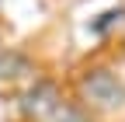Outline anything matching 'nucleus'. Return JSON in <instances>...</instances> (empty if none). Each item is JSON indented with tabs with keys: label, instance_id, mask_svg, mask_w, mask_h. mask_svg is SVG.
I'll list each match as a JSON object with an SVG mask.
<instances>
[{
	"label": "nucleus",
	"instance_id": "f257e3e1",
	"mask_svg": "<svg viewBox=\"0 0 125 122\" xmlns=\"http://www.w3.org/2000/svg\"><path fill=\"white\" fill-rule=\"evenodd\" d=\"M73 101L94 119L118 115L125 108V80L108 66V63H83L70 77Z\"/></svg>",
	"mask_w": 125,
	"mask_h": 122
}]
</instances>
